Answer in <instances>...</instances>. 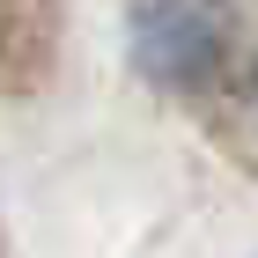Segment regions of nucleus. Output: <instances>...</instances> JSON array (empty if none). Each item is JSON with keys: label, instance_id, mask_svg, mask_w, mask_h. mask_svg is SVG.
I'll return each instance as SVG.
<instances>
[{"label": "nucleus", "instance_id": "nucleus-1", "mask_svg": "<svg viewBox=\"0 0 258 258\" xmlns=\"http://www.w3.org/2000/svg\"><path fill=\"white\" fill-rule=\"evenodd\" d=\"M221 37H229V22H221L214 0H148L133 22V52L140 67L155 81H170V89H184V81H199L207 67H214Z\"/></svg>", "mask_w": 258, "mask_h": 258}]
</instances>
